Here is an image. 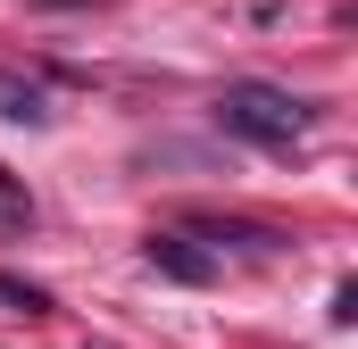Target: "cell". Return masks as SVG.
I'll return each mask as SVG.
<instances>
[{"instance_id": "6da1fadb", "label": "cell", "mask_w": 358, "mask_h": 349, "mask_svg": "<svg viewBox=\"0 0 358 349\" xmlns=\"http://www.w3.org/2000/svg\"><path fill=\"white\" fill-rule=\"evenodd\" d=\"M217 125H225L234 142L292 150V142H308L317 108H308L300 91H283V84H259V75H242V84H225V100H217Z\"/></svg>"}, {"instance_id": "7a4b0ae2", "label": "cell", "mask_w": 358, "mask_h": 349, "mask_svg": "<svg viewBox=\"0 0 358 349\" xmlns=\"http://www.w3.org/2000/svg\"><path fill=\"white\" fill-rule=\"evenodd\" d=\"M150 266H159V274H176V283H208V274H217V258L183 250V233H159V242H150Z\"/></svg>"}]
</instances>
